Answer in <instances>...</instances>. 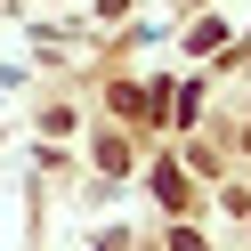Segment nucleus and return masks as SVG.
<instances>
[{
  "mask_svg": "<svg viewBox=\"0 0 251 251\" xmlns=\"http://www.w3.org/2000/svg\"><path fill=\"white\" fill-rule=\"evenodd\" d=\"M154 195L178 211V202H186V170H178V162H162V170H154Z\"/></svg>",
  "mask_w": 251,
  "mask_h": 251,
  "instance_id": "nucleus-1",
  "label": "nucleus"
}]
</instances>
